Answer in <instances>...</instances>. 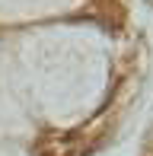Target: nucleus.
Masks as SVG:
<instances>
[{
	"label": "nucleus",
	"instance_id": "f257e3e1",
	"mask_svg": "<svg viewBox=\"0 0 153 156\" xmlns=\"http://www.w3.org/2000/svg\"><path fill=\"white\" fill-rule=\"evenodd\" d=\"M96 19L105 32H124V23H128V13H124L121 0H96Z\"/></svg>",
	"mask_w": 153,
	"mask_h": 156
},
{
	"label": "nucleus",
	"instance_id": "f03ea898",
	"mask_svg": "<svg viewBox=\"0 0 153 156\" xmlns=\"http://www.w3.org/2000/svg\"><path fill=\"white\" fill-rule=\"evenodd\" d=\"M48 156H51V153H48ZM64 156H70V153H64Z\"/></svg>",
	"mask_w": 153,
	"mask_h": 156
}]
</instances>
